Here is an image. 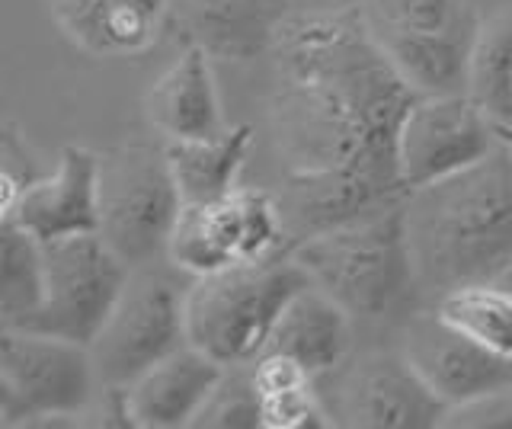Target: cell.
Segmentation results:
<instances>
[{
	"instance_id": "cell-13",
	"label": "cell",
	"mask_w": 512,
	"mask_h": 429,
	"mask_svg": "<svg viewBox=\"0 0 512 429\" xmlns=\"http://www.w3.org/2000/svg\"><path fill=\"white\" fill-rule=\"evenodd\" d=\"M42 244L100 234V154L64 145L48 177L32 180L10 215Z\"/></svg>"
},
{
	"instance_id": "cell-8",
	"label": "cell",
	"mask_w": 512,
	"mask_h": 429,
	"mask_svg": "<svg viewBox=\"0 0 512 429\" xmlns=\"http://www.w3.org/2000/svg\"><path fill=\"white\" fill-rule=\"evenodd\" d=\"M279 202L260 189H234L215 202L183 205L170 234L167 260L192 279L266 260L288 250Z\"/></svg>"
},
{
	"instance_id": "cell-28",
	"label": "cell",
	"mask_w": 512,
	"mask_h": 429,
	"mask_svg": "<svg viewBox=\"0 0 512 429\" xmlns=\"http://www.w3.org/2000/svg\"><path fill=\"white\" fill-rule=\"evenodd\" d=\"M500 282H503V285H506V289H509V292H512V269H509V273H506V276H503V279H500Z\"/></svg>"
},
{
	"instance_id": "cell-24",
	"label": "cell",
	"mask_w": 512,
	"mask_h": 429,
	"mask_svg": "<svg viewBox=\"0 0 512 429\" xmlns=\"http://www.w3.org/2000/svg\"><path fill=\"white\" fill-rule=\"evenodd\" d=\"M192 426L215 429H256L263 426V394L256 391L250 365H228L218 388L199 410Z\"/></svg>"
},
{
	"instance_id": "cell-22",
	"label": "cell",
	"mask_w": 512,
	"mask_h": 429,
	"mask_svg": "<svg viewBox=\"0 0 512 429\" xmlns=\"http://www.w3.org/2000/svg\"><path fill=\"white\" fill-rule=\"evenodd\" d=\"M468 97L493 125H512V10L477 26Z\"/></svg>"
},
{
	"instance_id": "cell-2",
	"label": "cell",
	"mask_w": 512,
	"mask_h": 429,
	"mask_svg": "<svg viewBox=\"0 0 512 429\" xmlns=\"http://www.w3.org/2000/svg\"><path fill=\"white\" fill-rule=\"evenodd\" d=\"M416 269L442 289L500 282L512 269V148L407 199Z\"/></svg>"
},
{
	"instance_id": "cell-14",
	"label": "cell",
	"mask_w": 512,
	"mask_h": 429,
	"mask_svg": "<svg viewBox=\"0 0 512 429\" xmlns=\"http://www.w3.org/2000/svg\"><path fill=\"white\" fill-rule=\"evenodd\" d=\"M224 369L228 365L205 356L192 343L176 349L167 359L151 365L148 372H141L132 385H125L132 426L138 429L192 426L205 401L218 388V381L224 378Z\"/></svg>"
},
{
	"instance_id": "cell-25",
	"label": "cell",
	"mask_w": 512,
	"mask_h": 429,
	"mask_svg": "<svg viewBox=\"0 0 512 429\" xmlns=\"http://www.w3.org/2000/svg\"><path fill=\"white\" fill-rule=\"evenodd\" d=\"M336 426L314 385L263 397V429H324Z\"/></svg>"
},
{
	"instance_id": "cell-10",
	"label": "cell",
	"mask_w": 512,
	"mask_h": 429,
	"mask_svg": "<svg viewBox=\"0 0 512 429\" xmlns=\"http://www.w3.org/2000/svg\"><path fill=\"white\" fill-rule=\"evenodd\" d=\"M500 148L493 122L468 93L416 97L397 135V164L407 193L452 180Z\"/></svg>"
},
{
	"instance_id": "cell-12",
	"label": "cell",
	"mask_w": 512,
	"mask_h": 429,
	"mask_svg": "<svg viewBox=\"0 0 512 429\" xmlns=\"http://www.w3.org/2000/svg\"><path fill=\"white\" fill-rule=\"evenodd\" d=\"M404 356L423 375L448 410L512 388V359H503L439 321L436 311H420L404 333Z\"/></svg>"
},
{
	"instance_id": "cell-18",
	"label": "cell",
	"mask_w": 512,
	"mask_h": 429,
	"mask_svg": "<svg viewBox=\"0 0 512 429\" xmlns=\"http://www.w3.org/2000/svg\"><path fill=\"white\" fill-rule=\"evenodd\" d=\"M375 33V29H372ZM400 77L420 97L468 93L471 49L477 26L455 33H375Z\"/></svg>"
},
{
	"instance_id": "cell-5",
	"label": "cell",
	"mask_w": 512,
	"mask_h": 429,
	"mask_svg": "<svg viewBox=\"0 0 512 429\" xmlns=\"http://www.w3.org/2000/svg\"><path fill=\"white\" fill-rule=\"evenodd\" d=\"M96 381L90 346L0 327V426H74Z\"/></svg>"
},
{
	"instance_id": "cell-9",
	"label": "cell",
	"mask_w": 512,
	"mask_h": 429,
	"mask_svg": "<svg viewBox=\"0 0 512 429\" xmlns=\"http://www.w3.org/2000/svg\"><path fill=\"white\" fill-rule=\"evenodd\" d=\"M186 343V292L154 266L132 269L116 311L90 346L96 378L100 385H132Z\"/></svg>"
},
{
	"instance_id": "cell-3",
	"label": "cell",
	"mask_w": 512,
	"mask_h": 429,
	"mask_svg": "<svg viewBox=\"0 0 512 429\" xmlns=\"http://www.w3.org/2000/svg\"><path fill=\"white\" fill-rule=\"evenodd\" d=\"M317 289L352 317H381L407 301L420 269L413 257L407 202L304 237L292 247Z\"/></svg>"
},
{
	"instance_id": "cell-16",
	"label": "cell",
	"mask_w": 512,
	"mask_h": 429,
	"mask_svg": "<svg viewBox=\"0 0 512 429\" xmlns=\"http://www.w3.org/2000/svg\"><path fill=\"white\" fill-rule=\"evenodd\" d=\"M148 122L167 141L180 138H215L224 132L218 87L205 45L189 49L157 77L144 97Z\"/></svg>"
},
{
	"instance_id": "cell-27",
	"label": "cell",
	"mask_w": 512,
	"mask_h": 429,
	"mask_svg": "<svg viewBox=\"0 0 512 429\" xmlns=\"http://www.w3.org/2000/svg\"><path fill=\"white\" fill-rule=\"evenodd\" d=\"M445 426H500V429H509L512 426V388L448 410Z\"/></svg>"
},
{
	"instance_id": "cell-21",
	"label": "cell",
	"mask_w": 512,
	"mask_h": 429,
	"mask_svg": "<svg viewBox=\"0 0 512 429\" xmlns=\"http://www.w3.org/2000/svg\"><path fill=\"white\" fill-rule=\"evenodd\" d=\"M439 321L490 353L512 359V292L503 282H468L439 301Z\"/></svg>"
},
{
	"instance_id": "cell-15",
	"label": "cell",
	"mask_w": 512,
	"mask_h": 429,
	"mask_svg": "<svg viewBox=\"0 0 512 429\" xmlns=\"http://www.w3.org/2000/svg\"><path fill=\"white\" fill-rule=\"evenodd\" d=\"M58 29L96 58L144 55L160 36L167 0H48Z\"/></svg>"
},
{
	"instance_id": "cell-23",
	"label": "cell",
	"mask_w": 512,
	"mask_h": 429,
	"mask_svg": "<svg viewBox=\"0 0 512 429\" xmlns=\"http://www.w3.org/2000/svg\"><path fill=\"white\" fill-rule=\"evenodd\" d=\"M375 33H455L474 23L461 0H372Z\"/></svg>"
},
{
	"instance_id": "cell-17",
	"label": "cell",
	"mask_w": 512,
	"mask_h": 429,
	"mask_svg": "<svg viewBox=\"0 0 512 429\" xmlns=\"http://www.w3.org/2000/svg\"><path fill=\"white\" fill-rule=\"evenodd\" d=\"M352 346V314L317 285L288 301L263 353H282L298 359L314 378L340 369Z\"/></svg>"
},
{
	"instance_id": "cell-1",
	"label": "cell",
	"mask_w": 512,
	"mask_h": 429,
	"mask_svg": "<svg viewBox=\"0 0 512 429\" xmlns=\"http://www.w3.org/2000/svg\"><path fill=\"white\" fill-rule=\"evenodd\" d=\"M272 129L292 173H333L407 202L397 135L416 93L381 49L365 13L288 17L276 33Z\"/></svg>"
},
{
	"instance_id": "cell-20",
	"label": "cell",
	"mask_w": 512,
	"mask_h": 429,
	"mask_svg": "<svg viewBox=\"0 0 512 429\" xmlns=\"http://www.w3.org/2000/svg\"><path fill=\"white\" fill-rule=\"evenodd\" d=\"M45 298V250L16 218H0V327H23Z\"/></svg>"
},
{
	"instance_id": "cell-7",
	"label": "cell",
	"mask_w": 512,
	"mask_h": 429,
	"mask_svg": "<svg viewBox=\"0 0 512 429\" xmlns=\"http://www.w3.org/2000/svg\"><path fill=\"white\" fill-rule=\"evenodd\" d=\"M45 298L20 330L48 333L80 346H93L132 279L128 266L100 234H77L42 244Z\"/></svg>"
},
{
	"instance_id": "cell-19",
	"label": "cell",
	"mask_w": 512,
	"mask_h": 429,
	"mask_svg": "<svg viewBox=\"0 0 512 429\" xmlns=\"http://www.w3.org/2000/svg\"><path fill=\"white\" fill-rule=\"evenodd\" d=\"M253 148V129L237 125L215 138H180L167 141V164L180 189L183 205L215 202L237 189V177Z\"/></svg>"
},
{
	"instance_id": "cell-11",
	"label": "cell",
	"mask_w": 512,
	"mask_h": 429,
	"mask_svg": "<svg viewBox=\"0 0 512 429\" xmlns=\"http://www.w3.org/2000/svg\"><path fill=\"white\" fill-rule=\"evenodd\" d=\"M327 410L336 426L365 429H432L448 420V404L404 353H372L352 362L336 375Z\"/></svg>"
},
{
	"instance_id": "cell-26",
	"label": "cell",
	"mask_w": 512,
	"mask_h": 429,
	"mask_svg": "<svg viewBox=\"0 0 512 429\" xmlns=\"http://www.w3.org/2000/svg\"><path fill=\"white\" fill-rule=\"evenodd\" d=\"M250 369H253L256 391H260L263 397L288 394V391H298V388L314 385V375L304 369L298 359L282 356V353H263L260 359L250 362Z\"/></svg>"
},
{
	"instance_id": "cell-6",
	"label": "cell",
	"mask_w": 512,
	"mask_h": 429,
	"mask_svg": "<svg viewBox=\"0 0 512 429\" xmlns=\"http://www.w3.org/2000/svg\"><path fill=\"white\" fill-rule=\"evenodd\" d=\"M180 212L164 148L135 141L100 154V237L132 269L167 257Z\"/></svg>"
},
{
	"instance_id": "cell-4",
	"label": "cell",
	"mask_w": 512,
	"mask_h": 429,
	"mask_svg": "<svg viewBox=\"0 0 512 429\" xmlns=\"http://www.w3.org/2000/svg\"><path fill=\"white\" fill-rule=\"evenodd\" d=\"M304 285H311V276L292 247L192 279L186 289V337L221 365H250L263 356L285 305Z\"/></svg>"
}]
</instances>
